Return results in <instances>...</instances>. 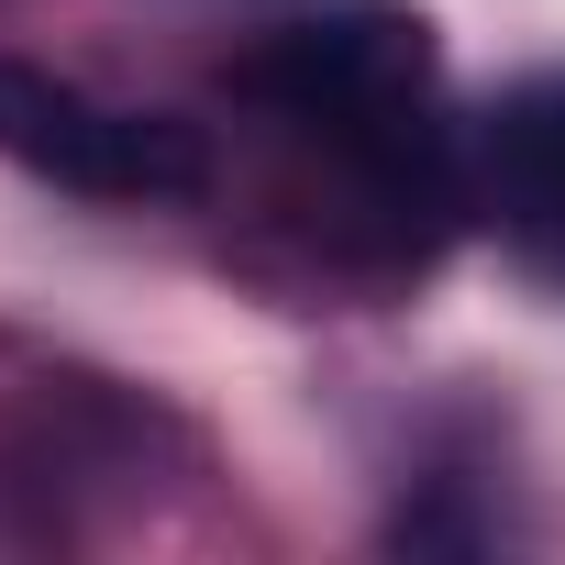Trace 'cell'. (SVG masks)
I'll return each mask as SVG.
<instances>
[{
	"instance_id": "3957f363",
	"label": "cell",
	"mask_w": 565,
	"mask_h": 565,
	"mask_svg": "<svg viewBox=\"0 0 565 565\" xmlns=\"http://www.w3.org/2000/svg\"><path fill=\"white\" fill-rule=\"evenodd\" d=\"M477 211L532 266L565 277V67H543V78L488 100V122H477Z\"/></svg>"
},
{
	"instance_id": "6da1fadb",
	"label": "cell",
	"mask_w": 565,
	"mask_h": 565,
	"mask_svg": "<svg viewBox=\"0 0 565 565\" xmlns=\"http://www.w3.org/2000/svg\"><path fill=\"white\" fill-rule=\"evenodd\" d=\"M0 156L78 189V200H200L211 189V145L178 111H111L78 78L0 56Z\"/></svg>"
},
{
	"instance_id": "7a4b0ae2",
	"label": "cell",
	"mask_w": 565,
	"mask_h": 565,
	"mask_svg": "<svg viewBox=\"0 0 565 565\" xmlns=\"http://www.w3.org/2000/svg\"><path fill=\"white\" fill-rule=\"evenodd\" d=\"M244 89L277 100L300 134L344 145V134H366V122H388L433 89V34H422V12H333V23L277 34L244 67Z\"/></svg>"
}]
</instances>
